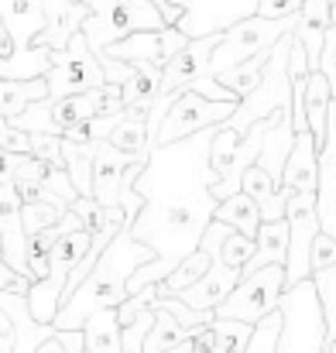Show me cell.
Returning a JSON list of instances; mask_svg holds the SVG:
<instances>
[{"mask_svg":"<svg viewBox=\"0 0 336 353\" xmlns=\"http://www.w3.org/2000/svg\"><path fill=\"white\" fill-rule=\"evenodd\" d=\"M213 134L217 127H206L148 154L134 182L144 206L134 223H127V230L155 250V261L127 278L130 295L144 285H161L192 250H199V240L220 206V199L213 196L217 172L210 165Z\"/></svg>","mask_w":336,"mask_h":353,"instance_id":"obj_1","label":"cell"},{"mask_svg":"<svg viewBox=\"0 0 336 353\" xmlns=\"http://www.w3.org/2000/svg\"><path fill=\"white\" fill-rule=\"evenodd\" d=\"M155 261V250L141 240H134L130 230L123 227L120 234L107 243V250L100 254L97 268L79 281V288L59 305V316H55V330H83L86 319L100 309H120L130 292H127V278L151 264Z\"/></svg>","mask_w":336,"mask_h":353,"instance_id":"obj_2","label":"cell"},{"mask_svg":"<svg viewBox=\"0 0 336 353\" xmlns=\"http://www.w3.org/2000/svg\"><path fill=\"white\" fill-rule=\"evenodd\" d=\"M90 17L83 21V38L100 59L113 41L134 34V31H158L168 28L165 14L155 0H86Z\"/></svg>","mask_w":336,"mask_h":353,"instance_id":"obj_3","label":"cell"},{"mask_svg":"<svg viewBox=\"0 0 336 353\" xmlns=\"http://www.w3.org/2000/svg\"><path fill=\"white\" fill-rule=\"evenodd\" d=\"M264 127H268V117L257 120L247 134H237L226 123L217 127L213 144H210V165L217 172V185H213V196L217 199H226V196H233V192L244 189V172L250 165H257V158H261Z\"/></svg>","mask_w":336,"mask_h":353,"instance_id":"obj_4","label":"cell"},{"mask_svg":"<svg viewBox=\"0 0 336 353\" xmlns=\"http://www.w3.org/2000/svg\"><path fill=\"white\" fill-rule=\"evenodd\" d=\"M281 312H285V330L275 353H319L326 343V323H323V305L316 295L313 278L299 281L295 288H285L281 295Z\"/></svg>","mask_w":336,"mask_h":353,"instance_id":"obj_5","label":"cell"},{"mask_svg":"<svg viewBox=\"0 0 336 353\" xmlns=\"http://www.w3.org/2000/svg\"><path fill=\"white\" fill-rule=\"evenodd\" d=\"M295 31V17H261V14H250L244 21H237L233 28H226L220 34V45L213 48V59H210V76H224L226 69L240 65L244 59L271 48L281 34Z\"/></svg>","mask_w":336,"mask_h":353,"instance_id":"obj_6","label":"cell"},{"mask_svg":"<svg viewBox=\"0 0 336 353\" xmlns=\"http://www.w3.org/2000/svg\"><path fill=\"white\" fill-rule=\"evenodd\" d=\"M281 295H285V264H268L237 281V288L217 305V316L254 326L275 309H281Z\"/></svg>","mask_w":336,"mask_h":353,"instance_id":"obj_7","label":"cell"},{"mask_svg":"<svg viewBox=\"0 0 336 353\" xmlns=\"http://www.w3.org/2000/svg\"><path fill=\"white\" fill-rule=\"evenodd\" d=\"M240 103V100H237ZM237 103H224V100H206L192 90H182L175 93L172 107L165 110L158 134L151 137V151L161 148V144H172V141H182L196 130H206V127H220L230 120V114L237 110Z\"/></svg>","mask_w":336,"mask_h":353,"instance_id":"obj_8","label":"cell"},{"mask_svg":"<svg viewBox=\"0 0 336 353\" xmlns=\"http://www.w3.org/2000/svg\"><path fill=\"white\" fill-rule=\"evenodd\" d=\"M288 220V261H285V288H295L299 281L313 278V240L319 236V203L316 192H292L285 206Z\"/></svg>","mask_w":336,"mask_h":353,"instance_id":"obj_9","label":"cell"},{"mask_svg":"<svg viewBox=\"0 0 336 353\" xmlns=\"http://www.w3.org/2000/svg\"><path fill=\"white\" fill-rule=\"evenodd\" d=\"M45 79H48V100H62V97H72V93L107 86V72L97 62L93 48L86 45L83 31H76L69 38V45L59 52V62L52 65V72Z\"/></svg>","mask_w":336,"mask_h":353,"instance_id":"obj_10","label":"cell"},{"mask_svg":"<svg viewBox=\"0 0 336 353\" xmlns=\"http://www.w3.org/2000/svg\"><path fill=\"white\" fill-rule=\"evenodd\" d=\"M172 3L182 7V17L175 28L189 38L220 34L237 21L257 14V0H172Z\"/></svg>","mask_w":336,"mask_h":353,"instance_id":"obj_11","label":"cell"},{"mask_svg":"<svg viewBox=\"0 0 336 353\" xmlns=\"http://www.w3.org/2000/svg\"><path fill=\"white\" fill-rule=\"evenodd\" d=\"M186 41H189V34H182L175 24H168L158 31H134V34L113 41L103 55H113L120 62H151V65L165 69L175 59V52L186 48Z\"/></svg>","mask_w":336,"mask_h":353,"instance_id":"obj_12","label":"cell"},{"mask_svg":"<svg viewBox=\"0 0 336 353\" xmlns=\"http://www.w3.org/2000/svg\"><path fill=\"white\" fill-rule=\"evenodd\" d=\"M220 34H224V31H220ZM220 34L189 38L186 48L175 52V59L161 69V97L182 93V90H189L196 79L210 76V59H213V48L220 45Z\"/></svg>","mask_w":336,"mask_h":353,"instance_id":"obj_13","label":"cell"},{"mask_svg":"<svg viewBox=\"0 0 336 353\" xmlns=\"http://www.w3.org/2000/svg\"><path fill=\"white\" fill-rule=\"evenodd\" d=\"M333 24V0H302L299 14H295V38L306 48L309 59V72L319 69V55H323V41H326V28Z\"/></svg>","mask_w":336,"mask_h":353,"instance_id":"obj_14","label":"cell"},{"mask_svg":"<svg viewBox=\"0 0 336 353\" xmlns=\"http://www.w3.org/2000/svg\"><path fill=\"white\" fill-rule=\"evenodd\" d=\"M237 281H240V271H237V268H226L224 261H220V254H217L213 264H210V271H206L199 281H192L189 288H182L175 299H182V302L192 305V309H210V312H217V305L237 288Z\"/></svg>","mask_w":336,"mask_h":353,"instance_id":"obj_15","label":"cell"},{"mask_svg":"<svg viewBox=\"0 0 336 353\" xmlns=\"http://www.w3.org/2000/svg\"><path fill=\"white\" fill-rule=\"evenodd\" d=\"M0 21L10 31L14 52H24L45 31L48 14H45V3L41 0H0Z\"/></svg>","mask_w":336,"mask_h":353,"instance_id":"obj_16","label":"cell"},{"mask_svg":"<svg viewBox=\"0 0 336 353\" xmlns=\"http://www.w3.org/2000/svg\"><path fill=\"white\" fill-rule=\"evenodd\" d=\"M281 185H288L292 192H316L319 189V148H316L309 130L295 134V144L285 158Z\"/></svg>","mask_w":336,"mask_h":353,"instance_id":"obj_17","label":"cell"},{"mask_svg":"<svg viewBox=\"0 0 336 353\" xmlns=\"http://www.w3.org/2000/svg\"><path fill=\"white\" fill-rule=\"evenodd\" d=\"M41 3H45L48 24H45V31L34 41L62 52L69 45V38L83 28V21L90 17V7H86V0H41Z\"/></svg>","mask_w":336,"mask_h":353,"instance_id":"obj_18","label":"cell"},{"mask_svg":"<svg viewBox=\"0 0 336 353\" xmlns=\"http://www.w3.org/2000/svg\"><path fill=\"white\" fill-rule=\"evenodd\" d=\"M127 154L117 151L110 141L97 144V158H93V199L100 206H120V179L127 168Z\"/></svg>","mask_w":336,"mask_h":353,"instance_id":"obj_19","label":"cell"},{"mask_svg":"<svg viewBox=\"0 0 336 353\" xmlns=\"http://www.w3.org/2000/svg\"><path fill=\"white\" fill-rule=\"evenodd\" d=\"M244 192L257 203L264 223L281 220V216H285V206H288V199H292V189L281 185V182H275L261 165H250V168L244 172Z\"/></svg>","mask_w":336,"mask_h":353,"instance_id":"obj_20","label":"cell"},{"mask_svg":"<svg viewBox=\"0 0 336 353\" xmlns=\"http://www.w3.org/2000/svg\"><path fill=\"white\" fill-rule=\"evenodd\" d=\"M288 261V220H271V223H261V230L254 236V257L240 268V278L254 274L257 268H268V264H285Z\"/></svg>","mask_w":336,"mask_h":353,"instance_id":"obj_21","label":"cell"},{"mask_svg":"<svg viewBox=\"0 0 336 353\" xmlns=\"http://www.w3.org/2000/svg\"><path fill=\"white\" fill-rule=\"evenodd\" d=\"M110 141L117 151H123L127 158H148L151 154V130H148V110H123L117 127L110 130Z\"/></svg>","mask_w":336,"mask_h":353,"instance_id":"obj_22","label":"cell"},{"mask_svg":"<svg viewBox=\"0 0 336 353\" xmlns=\"http://www.w3.org/2000/svg\"><path fill=\"white\" fill-rule=\"evenodd\" d=\"M55 62H59V52L34 41L31 48L10 52L7 59H0V79H38V76H48Z\"/></svg>","mask_w":336,"mask_h":353,"instance_id":"obj_23","label":"cell"},{"mask_svg":"<svg viewBox=\"0 0 336 353\" xmlns=\"http://www.w3.org/2000/svg\"><path fill=\"white\" fill-rule=\"evenodd\" d=\"M330 103H333V90L330 79L316 69L306 79V120H309V134L316 141V148H323L326 141V120H330Z\"/></svg>","mask_w":336,"mask_h":353,"instance_id":"obj_24","label":"cell"},{"mask_svg":"<svg viewBox=\"0 0 336 353\" xmlns=\"http://www.w3.org/2000/svg\"><path fill=\"white\" fill-rule=\"evenodd\" d=\"M130 65H134V76L120 86V100L130 110H148L161 93V69L151 62H130Z\"/></svg>","mask_w":336,"mask_h":353,"instance_id":"obj_25","label":"cell"},{"mask_svg":"<svg viewBox=\"0 0 336 353\" xmlns=\"http://www.w3.org/2000/svg\"><path fill=\"white\" fill-rule=\"evenodd\" d=\"M48 97V79H0V117L14 120L17 114H24L31 103Z\"/></svg>","mask_w":336,"mask_h":353,"instance_id":"obj_26","label":"cell"},{"mask_svg":"<svg viewBox=\"0 0 336 353\" xmlns=\"http://www.w3.org/2000/svg\"><path fill=\"white\" fill-rule=\"evenodd\" d=\"M213 220H220V223H226V227H233V230H240L244 236H257V230H261V210H257V203L240 189V192H233V196H226V199H220V206H217V216Z\"/></svg>","mask_w":336,"mask_h":353,"instance_id":"obj_27","label":"cell"},{"mask_svg":"<svg viewBox=\"0 0 336 353\" xmlns=\"http://www.w3.org/2000/svg\"><path fill=\"white\" fill-rule=\"evenodd\" d=\"M151 309H155V323H151V330H148L144 353H165V350H172V347H179V343H189V340H192V333H189L168 309H161L158 302H151Z\"/></svg>","mask_w":336,"mask_h":353,"instance_id":"obj_28","label":"cell"},{"mask_svg":"<svg viewBox=\"0 0 336 353\" xmlns=\"http://www.w3.org/2000/svg\"><path fill=\"white\" fill-rule=\"evenodd\" d=\"M86 350L90 353H120V319L117 309H100L86 319Z\"/></svg>","mask_w":336,"mask_h":353,"instance_id":"obj_29","label":"cell"},{"mask_svg":"<svg viewBox=\"0 0 336 353\" xmlns=\"http://www.w3.org/2000/svg\"><path fill=\"white\" fill-rule=\"evenodd\" d=\"M271 48H275V45H271ZM271 48H264V52H257V55L244 59L240 65L226 69L224 76H217V79L224 83L226 90H233V93L244 100L250 90H257V83H261V76H264V65H268V59H271Z\"/></svg>","mask_w":336,"mask_h":353,"instance_id":"obj_30","label":"cell"},{"mask_svg":"<svg viewBox=\"0 0 336 353\" xmlns=\"http://www.w3.org/2000/svg\"><path fill=\"white\" fill-rule=\"evenodd\" d=\"M45 179H48V165H45L38 154H21L10 185L17 189L21 203H34V199H41V192H45Z\"/></svg>","mask_w":336,"mask_h":353,"instance_id":"obj_31","label":"cell"},{"mask_svg":"<svg viewBox=\"0 0 336 353\" xmlns=\"http://www.w3.org/2000/svg\"><path fill=\"white\" fill-rule=\"evenodd\" d=\"M69 213V203L62 199H34V203H24L21 206V223H24V234L34 236L55 223H62V216Z\"/></svg>","mask_w":336,"mask_h":353,"instance_id":"obj_32","label":"cell"},{"mask_svg":"<svg viewBox=\"0 0 336 353\" xmlns=\"http://www.w3.org/2000/svg\"><path fill=\"white\" fill-rule=\"evenodd\" d=\"M123 110H127V107H123ZM123 110H120V114H123ZM120 114H97V117L79 120V123H72L62 137H66V141H76V144H86V148H97L100 141L110 137V130L117 127Z\"/></svg>","mask_w":336,"mask_h":353,"instance_id":"obj_33","label":"cell"},{"mask_svg":"<svg viewBox=\"0 0 336 353\" xmlns=\"http://www.w3.org/2000/svg\"><path fill=\"white\" fill-rule=\"evenodd\" d=\"M281 330H285V312L275 309L271 316H264L261 323H254V333H250L244 353H275L278 350V340H281Z\"/></svg>","mask_w":336,"mask_h":353,"instance_id":"obj_34","label":"cell"},{"mask_svg":"<svg viewBox=\"0 0 336 353\" xmlns=\"http://www.w3.org/2000/svg\"><path fill=\"white\" fill-rule=\"evenodd\" d=\"M155 302H158L161 309H168V312H172V316H175L189 333H192V336L217 323V312H210V309H192V305H186V302H182V299H175V295H158Z\"/></svg>","mask_w":336,"mask_h":353,"instance_id":"obj_35","label":"cell"},{"mask_svg":"<svg viewBox=\"0 0 336 353\" xmlns=\"http://www.w3.org/2000/svg\"><path fill=\"white\" fill-rule=\"evenodd\" d=\"M313 285L323 305V323H326V340H336V264L313 271Z\"/></svg>","mask_w":336,"mask_h":353,"instance_id":"obj_36","label":"cell"},{"mask_svg":"<svg viewBox=\"0 0 336 353\" xmlns=\"http://www.w3.org/2000/svg\"><path fill=\"white\" fill-rule=\"evenodd\" d=\"M213 330H217V347H213V353H244L247 340H250V333H254L250 323H240V319H220V316H217Z\"/></svg>","mask_w":336,"mask_h":353,"instance_id":"obj_37","label":"cell"},{"mask_svg":"<svg viewBox=\"0 0 336 353\" xmlns=\"http://www.w3.org/2000/svg\"><path fill=\"white\" fill-rule=\"evenodd\" d=\"M250 257H254V240L230 227L224 234V240H220V261H224L226 268H237L240 271Z\"/></svg>","mask_w":336,"mask_h":353,"instance_id":"obj_38","label":"cell"},{"mask_svg":"<svg viewBox=\"0 0 336 353\" xmlns=\"http://www.w3.org/2000/svg\"><path fill=\"white\" fill-rule=\"evenodd\" d=\"M31 154H38L48 168H66L62 134H31Z\"/></svg>","mask_w":336,"mask_h":353,"instance_id":"obj_39","label":"cell"},{"mask_svg":"<svg viewBox=\"0 0 336 353\" xmlns=\"http://www.w3.org/2000/svg\"><path fill=\"white\" fill-rule=\"evenodd\" d=\"M309 264H313V271H323V268H333L336 264V240L330 234H323L313 240V257H309Z\"/></svg>","mask_w":336,"mask_h":353,"instance_id":"obj_40","label":"cell"},{"mask_svg":"<svg viewBox=\"0 0 336 353\" xmlns=\"http://www.w3.org/2000/svg\"><path fill=\"white\" fill-rule=\"evenodd\" d=\"M319 72L330 79V90L336 97V21L326 28V41H323V55H319Z\"/></svg>","mask_w":336,"mask_h":353,"instance_id":"obj_41","label":"cell"},{"mask_svg":"<svg viewBox=\"0 0 336 353\" xmlns=\"http://www.w3.org/2000/svg\"><path fill=\"white\" fill-rule=\"evenodd\" d=\"M302 7V0H257V14L261 17H295Z\"/></svg>","mask_w":336,"mask_h":353,"instance_id":"obj_42","label":"cell"},{"mask_svg":"<svg viewBox=\"0 0 336 353\" xmlns=\"http://www.w3.org/2000/svg\"><path fill=\"white\" fill-rule=\"evenodd\" d=\"M72 333L76 330H55L48 340H41L38 353H69V343H72Z\"/></svg>","mask_w":336,"mask_h":353,"instance_id":"obj_43","label":"cell"},{"mask_svg":"<svg viewBox=\"0 0 336 353\" xmlns=\"http://www.w3.org/2000/svg\"><path fill=\"white\" fill-rule=\"evenodd\" d=\"M17 161H21V154H14V151L0 148V185H7V182L14 179V168H17Z\"/></svg>","mask_w":336,"mask_h":353,"instance_id":"obj_44","label":"cell"},{"mask_svg":"<svg viewBox=\"0 0 336 353\" xmlns=\"http://www.w3.org/2000/svg\"><path fill=\"white\" fill-rule=\"evenodd\" d=\"M14 52V41H10V31L3 28V21H0V59H7Z\"/></svg>","mask_w":336,"mask_h":353,"instance_id":"obj_45","label":"cell"},{"mask_svg":"<svg viewBox=\"0 0 336 353\" xmlns=\"http://www.w3.org/2000/svg\"><path fill=\"white\" fill-rule=\"evenodd\" d=\"M319 353H336V340H326V343H323V350Z\"/></svg>","mask_w":336,"mask_h":353,"instance_id":"obj_46","label":"cell"},{"mask_svg":"<svg viewBox=\"0 0 336 353\" xmlns=\"http://www.w3.org/2000/svg\"><path fill=\"white\" fill-rule=\"evenodd\" d=\"M333 3H336V0H333Z\"/></svg>","mask_w":336,"mask_h":353,"instance_id":"obj_47","label":"cell"}]
</instances>
